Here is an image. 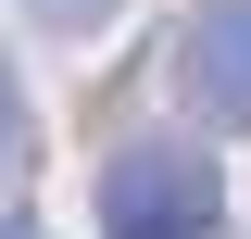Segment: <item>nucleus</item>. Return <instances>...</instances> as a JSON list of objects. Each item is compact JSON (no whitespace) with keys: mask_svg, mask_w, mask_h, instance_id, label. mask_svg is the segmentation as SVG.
<instances>
[{"mask_svg":"<svg viewBox=\"0 0 251 239\" xmlns=\"http://www.w3.org/2000/svg\"><path fill=\"white\" fill-rule=\"evenodd\" d=\"M163 63H176V101L214 139H251V0H188Z\"/></svg>","mask_w":251,"mask_h":239,"instance_id":"obj_2","label":"nucleus"},{"mask_svg":"<svg viewBox=\"0 0 251 239\" xmlns=\"http://www.w3.org/2000/svg\"><path fill=\"white\" fill-rule=\"evenodd\" d=\"M88 202H100V239H214L226 227V164L201 139H113Z\"/></svg>","mask_w":251,"mask_h":239,"instance_id":"obj_1","label":"nucleus"},{"mask_svg":"<svg viewBox=\"0 0 251 239\" xmlns=\"http://www.w3.org/2000/svg\"><path fill=\"white\" fill-rule=\"evenodd\" d=\"M0 239H38V227H25V214H0Z\"/></svg>","mask_w":251,"mask_h":239,"instance_id":"obj_5","label":"nucleus"},{"mask_svg":"<svg viewBox=\"0 0 251 239\" xmlns=\"http://www.w3.org/2000/svg\"><path fill=\"white\" fill-rule=\"evenodd\" d=\"M25 164H38V101H25V76L0 63V189L25 177Z\"/></svg>","mask_w":251,"mask_h":239,"instance_id":"obj_3","label":"nucleus"},{"mask_svg":"<svg viewBox=\"0 0 251 239\" xmlns=\"http://www.w3.org/2000/svg\"><path fill=\"white\" fill-rule=\"evenodd\" d=\"M25 13H38V26H63V38H100L126 0H25Z\"/></svg>","mask_w":251,"mask_h":239,"instance_id":"obj_4","label":"nucleus"}]
</instances>
